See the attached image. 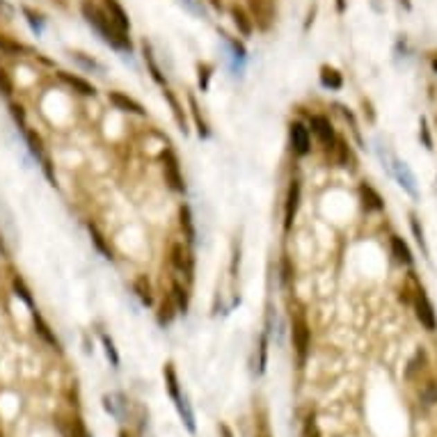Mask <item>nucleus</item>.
Instances as JSON below:
<instances>
[{"label":"nucleus","mask_w":437,"mask_h":437,"mask_svg":"<svg viewBox=\"0 0 437 437\" xmlns=\"http://www.w3.org/2000/svg\"><path fill=\"white\" fill-rule=\"evenodd\" d=\"M82 17H85L87 26L92 28L94 33L101 37V42L108 44L110 48H115L119 53H131L133 51L129 33H122V30L112 24L108 12H105L101 5L92 3V0H85V3H82Z\"/></svg>","instance_id":"obj_1"},{"label":"nucleus","mask_w":437,"mask_h":437,"mask_svg":"<svg viewBox=\"0 0 437 437\" xmlns=\"http://www.w3.org/2000/svg\"><path fill=\"white\" fill-rule=\"evenodd\" d=\"M108 99H110V103L115 105L117 110H122V112H129V115H138V117L147 115V110L142 108V105L135 101L133 96L124 94V92H108Z\"/></svg>","instance_id":"obj_12"},{"label":"nucleus","mask_w":437,"mask_h":437,"mask_svg":"<svg viewBox=\"0 0 437 437\" xmlns=\"http://www.w3.org/2000/svg\"><path fill=\"white\" fill-rule=\"evenodd\" d=\"M309 126H312V133L321 140L323 147H328V149L335 147L337 133H335L332 122H330V117H325V115H312V117H309Z\"/></svg>","instance_id":"obj_8"},{"label":"nucleus","mask_w":437,"mask_h":437,"mask_svg":"<svg viewBox=\"0 0 437 437\" xmlns=\"http://www.w3.org/2000/svg\"><path fill=\"white\" fill-rule=\"evenodd\" d=\"M291 341L298 355V366L303 368L309 355V346H312V328H309V321L303 309H293L291 312Z\"/></svg>","instance_id":"obj_3"},{"label":"nucleus","mask_w":437,"mask_h":437,"mask_svg":"<svg viewBox=\"0 0 437 437\" xmlns=\"http://www.w3.org/2000/svg\"><path fill=\"white\" fill-rule=\"evenodd\" d=\"M359 195H362V202H364V206H366L368 211H382V208H385V202H382L380 193L375 190L373 186L362 184V186H359Z\"/></svg>","instance_id":"obj_20"},{"label":"nucleus","mask_w":437,"mask_h":437,"mask_svg":"<svg viewBox=\"0 0 437 437\" xmlns=\"http://www.w3.org/2000/svg\"><path fill=\"white\" fill-rule=\"evenodd\" d=\"M289 135H291L293 152H296L298 156H307L309 152H312V135H309V129L305 124L293 122L291 129H289Z\"/></svg>","instance_id":"obj_11"},{"label":"nucleus","mask_w":437,"mask_h":437,"mask_svg":"<svg viewBox=\"0 0 437 437\" xmlns=\"http://www.w3.org/2000/svg\"><path fill=\"white\" fill-rule=\"evenodd\" d=\"M181 5L186 7L188 12L195 14V17H199V19H208V14H206V7H204V0H179Z\"/></svg>","instance_id":"obj_36"},{"label":"nucleus","mask_w":437,"mask_h":437,"mask_svg":"<svg viewBox=\"0 0 437 437\" xmlns=\"http://www.w3.org/2000/svg\"><path fill=\"white\" fill-rule=\"evenodd\" d=\"M410 227H412V233H414V238H417V243L419 247L424 250V257H428V247H426V238H424V229H421V224H419V217L410 213Z\"/></svg>","instance_id":"obj_35"},{"label":"nucleus","mask_w":437,"mask_h":437,"mask_svg":"<svg viewBox=\"0 0 437 437\" xmlns=\"http://www.w3.org/2000/svg\"><path fill=\"white\" fill-rule=\"evenodd\" d=\"M303 437H323L319 431V424H316V414L309 412L307 419H305V426H303Z\"/></svg>","instance_id":"obj_39"},{"label":"nucleus","mask_w":437,"mask_h":437,"mask_svg":"<svg viewBox=\"0 0 437 437\" xmlns=\"http://www.w3.org/2000/svg\"><path fill=\"white\" fill-rule=\"evenodd\" d=\"M389 243H391V254L396 257V261L405 263V266H412V252H410L408 243H405L401 236H391Z\"/></svg>","instance_id":"obj_25"},{"label":"nucleus","mask_w":437,"mask_h":437,"mask_svg":"<svg viewBox=\"0 0 437 437\" xmlns=\"http://www.w3.org/2000/svg\"><path fill=\"white\" fill-rule=\"evenodd\" d=\"M172 298H175L179 314H186L188 312V305H190V300H188V289L179 280L172 282Z\"/></svg>","instance_id":"obj_30"},{"label":"nucleus","mask_w":437,"mask_h":437,"mask_svg":"<svg viewBox=\"0 0 437 437\" xmlns=\"http://www.w3.org/2000/svg\"><path fill=\"white\" fill-rule=\"evenodd\" d=\"M161 163H163V172H165V181L175 193H186V181L184 175H181V165L179 158L172 149H165L161 154Z\"/></svg>","instance_id":"obj_6"},{"label":"nucleus","mask_w":437,"mask_h":437,"mask_svg":"<svg viewBox=\"0 0 437 437\" xmlns=\"http://www.w3.org/2000/svg\"><path fill=\"white\" fill-rule=\"evenodd\" d=\"M300 195H303V186H300V179H293L291 184H289V190H286V204H284V229L286 231L293 227V220H296V215H298Z\"/></svg>","instance_id":"obj_7"},{"label":"nucleus","mask_w":437,"mask_h":437,"mask_svg":"<svg viewBox=\"0 0 437 437\" xmlns=\"http://www.w3.org/2000/svg\"><path fill=\"white\" fill-rule=\"evenodd\" d=\"M266 364H268V332H263L259 337V362H257V373L259 375L266 371Z\"/></svg>","instance_id":"obj_34"},{"label":"nucleus","mask_w":437,"mask_h":437,"mask_svg":"<svg viewBox=\"0 0 437 437\" xmlns=\"http://www.w3.org/2000/svg\"><path fill=\"white\" fill-rule=\"evenodd\" d=\"M335 152H337V163L341 165V168H346V165H348V161H350V149H348V145H346L344 140H339L337 138V142H335Z\"/></svg>","instance_id":"obj_38"},{"label":"nucleus","mask_w":437,"mask_h":437,"mask_svg":"<svg viewBox=\"0 0 437 437\" xmlns=\"http://www.w3.org/2000/svg\"><path fill=\"white\" fill-rule=\"evenodd\" d=\"M163 375H165V387H168L170 391V398L175 401V408L179 412V417L181 421L186 424L188 428V433H197V426H195V414H193V408H190V403H188V398L186 394L181 391V382H179V375H177V368L172 362H168L163 368Z\"/></svg>","instance_id":"obj_2"},{"label":"nucleus","mask_w":437,"mask_h":437,"mask_svg":"<svg viewBox=\"0 0 437 437\" xmlns=\"http://www.w3.org/2000/svg\"><path fill=\"white\" fill-rule=\"evenodd\" d=\"M12 289H14V293H17V296L24 300V303L30 307V312H35V298H33V291L28 289V284H26V280L24 277H21L19 273H14L12 275Z\"/></svg>","instance_id":"obj_26"},{"label":"nucleus","mask_w":437,"mask_h":437,"mask_svg":"<svg viewBox=\"0 0 437 437\" xmlns=\"http://www.w3.org/2000/svg\"><path fill=\"white\" fill-rule=\"evenodd\" d=\"M133 291L135 296L140 298V303L145 307H152L154 305V286H152V280H149L147 275H138L133 282Z\"/></svg>","instance_id":"obj_18"},{"label":"nucleus","mask_w":437,"mask_h":437,"mask_svg":"<svg viewBox=\"0 0 437 437\" xmlns=\"http://www.w3.org/2000/svg\"><path fill=\"white\" fill-rule=\"evenodd\" d=\"M247 12L254 21V28L261 33H270L277 21V3L275 0H247Z\"/></svg>","instance_id":"obj_5"},{"label":"nucleus","mask_w":437,"mask_h":437,"mask_svg":"<svg viewBox=\"0 0 437 437\" xmlns=\"http://www.w3.org/2000/svg\"><path fill=\"white\" fill-rule=\"evenodd\" d=\"M197 71H199V87H202V89H208L211 66H208V64H199V66H197Z\"/></svg>","instance_id":"obj_43"},{"label":"nucleus","mask_w":437,"mask_h":437,"mask_svg":"<svg viewBox=\"0 0 437 437\" xmlns=\"http://www.w3.org/2000/svg\"><path fill=\"white\" fill-rule=\"evenodd\" d=\"M0 437H5V435H3V431H0Z\"/></svg>","instance_id":"obj_51"},{"label":"nucleus","mask_w":437,"mask_h":437,"mask_svg":"<svg viewBox=\"0 0 437 437\" xmlns=\"http://www.w3.org/2000/svg\"><path fill=\"white\" fill-rule=\"evenodd\" d=\"M410 282L414 284V293H412L414 314H417L419 323L428 330V332H435V330H437V314H435V307L431 303V298H428L426 289L417 282V277H414V275H410Z\"/></svg>","instance_id":"obj_4"},{"label":"nucleus","mask_w":437,"mask_h":437,"mask_svg":"<svg viewBox=\"0 0 437 437\" xmlns=\"http://www.w3.org/2000/svg\"><path fill=\"white\" fill-rule=\"evenodd\" d=\"M254 437H273V435H270L266 410H259V414H257V431H254Z\"/></svg>","instance_id":"obj_40"},{"label":"nucleus","mask_w":437,"mask_h":437,"mask_svg":"<svg viewBox=\"0 0 437 437\" xmlns=\"http://www.w3.org/2000/svg\"><path fill=\"white\" fill-rule=\"evenodd\" d=\"M71 60H73V62H78L80 66H85V69H89V71H99V73L105 71V66L101 62H96L94 57H89V55H85V53H80V51H73Z\"/></svg>","instance_id":"obj_31"},{"label":"nucleus","mask_w":437,"mask_h":437,"mask_svg":"<svg viewBox=\"0 0 437 437\" xmlns=\"http://www.w3.org/2000/svg\"><path fill=\"white\" fill-rule=\"evenodd\" d=\"M24 14H26V21H28V26L33 28V33H35V35H42V33H44V24H46V21H44V17H42V14L33 12V10H30V7H24Z\"/></svg>","instance_id":"obj_33"},{"label":"nucleus","mask_w":437,"mask_h":437,"mask_svg":"<svg viewBox=\"0 0 437 437\" xmlns=\"http://www.w3.org/2000/svg\"><path fill=\"white\" fill-rule=\"evenodd\" d=\"M394 172H396V179H398V184H401L405 190H408L412 197H417V188H414V177H412V172L410 168L405 163L401 161H394Z\"/></svg>","instance_id":"obj_23"},{"label":"nucleus","mask_w":437,"mask_h":437,"mask_svg":"<svg viewBox=\"0 0 437 437\" xmlns=\"http://www.w3.org/2000/svg\"><path fill=\"white\" fill-rule=\"evenodd\" d=\"M179 314V309H177V303H175V298H172V293H168V296L163 298V303H161V312H158V325H170L172 321H175V316Z\"/></svg>","instance_id":"obj_24"},{"label":"nucleus","mask_w":437,"mask_h":437,"mask_svg":"<svg viewBox=\"0 0 437 437\" xmlns=\"http://www.w3.org/2000/svg\"><path fill=\"white\" fill-rule=\"evenodd\" d=\"M57 76H60V80H62V82H66V85H69L73 92H78L82 96H94L96 94V87L92 85V82L85 80V78H80V76H76V73L60 71Z\"/></svg>","instance_id":"obj_15"},{"label":"nucleus","mask_w":437,"mask_h":437,"mask_svg":"<svg viewBox=\"0 0 437 437\" xmlns=\"http://www.w3.org/2000/svg\"><path fill=\"white\" fill-rule=\"evenodd\" d=\"M291 282V270H289V259H284V284Z\"/></svg>","instance_id":"obj_47"},{"label":"nucleus","mask_w":437,"mask_h":437,"mask_svg":"<svg viewBox=\"0 0 437 437\" xmlns=\"http://www.w3.org/2000/svg\"><path fill=\"white\" fill-rule=\"evenodd\" d=\"M421 140H424L426 149L431 152V149H433V138H431V131H428V122H426V119H421Z\"/></svg>","instance_id":"obj_44"},{"label":"nucleus","mask_w":437,"mask_h":437,"mask_svg":"<svg viewBox=\"0 0 437 437\" xmlns=\"http://www.w3.org/2000/svg\"><path fill=\"white\" fill-rule=\"evenodd\" d=\"M87 229H89V236H92V243H94V247H96V250H99V252L103 254V259H108V261H112V259H115V252H112L110 243H108V240H105L103 231L99 229V224H94V222H87Z\"/></svg>","instance_id":"obj_19"},{"label":"nucleus","mask_w":437,"mask_h":437,"mask_svg":"<svg viewBox=\"0 0 437 437\" xmlns=\"http://www.w3.org/2000/svg\"><path fill=\"white\" fill-rule=\"evenodd\" d=\"M119 437H131V435L126 433V431H119Z\"/></svg>","instance_id":"obj_50"},{"label":"nucleus","mask_w":437,"mask_h":437,"mask_svg":"<svg viewBox=\"0 0 437 437\" xmlns=\"http://www.w3.org/2000/svg\"><path fill=\"white\" fill-rule=\"evenodd\" d=\"M170 259H172V266H175L179 273H184L188 280H193V254L184 243H179V240L172 243Z\"/></svg>","instance_id":"obj_9"},{"label":"nucleus","mask_w":437,"mask_h":437,"mask_svg":"<svg viewBox=\"0 0 437 437\" xmlns=\"http://www.w3.org/2000/svg\"><path fill=\"white\" fill-rule=\"evenodd\" d=\"M165 89V99H168V103H170V108H172V115H175V119H177V124H179V129L184 131V133H188V119H186V112H184V108H181V103H179V99L175 96V92H172L170 87H163Z\"/></svg>","instance_id":"obj_22"},{"label":"nucleus","mask_w":437,"mask_h":437,"mask_svg":"<svg viewBox=\"0 0 437 437\" xmlns=\"http://www.w3.org/2000/svg\"><path fill=\"white\" fill-rule=\"evenodd\" d=\"M14 5L10 3V0H0V17H5V19H12L14 17Z\"/></svg>","instance_id":"obj_45"},{"label":"nucleus","mask_w":437,"mask_h":437,"mask_svg":"<svg viewBox=\"0 0 437 437\" xmlns=\"http://www.w3.org/2000/svg\"><path fill=\"white\" fill-rule=\"evenodd\" d=\"M142 55H145V64H147L149 73H152V78H154V80H156V82H158V85H161V87H168V78H165L163 69H161V66H158V62H156V55H154V51H152V46H149L147 42L142 44Z\"/></svg>","instance_id":"obj_17"},{"label":"nucleus","mask_w":437,"mask_h":437,"mask_svg":"<svg viewBox=\"0 0 437 437\" xmlns=\"http://www.w3.org/2000/svg\"><path fill=\"white\" fill-rule=\"evenodd\" d=\"M0 53H5V55H26V53H30V48L26 44L12 39V37L0 35Z\"/></svg>","instance_id":"obj_28"},{"label":"nucleus","mask_w":437,"mask_h":437,"mask_svg":"<svg viewBox=\"0 0 437 437\" xmlns=\"http://www.w3.org/2000/svg\"><path fill=\"white\" fill-rule=\"evenodd\" d=\"M0 92H3L5 96H12V92H14V82L10 78V73H7L3 66H0Z\"/></svg>","instance_id":"obj_41"},{"label":"nucleus","mask_w":437,"mask_h":437,"mask_svg":"<svg viewBox=\"0 0 437 437\" xmlns=\"http://www.w3.org/2000/svg\"><path fill=\"white\" fill-rule=\"evenodd\" d=\"M424 366H426V350H417V353H414V357L408 362L405 375H408V378H414V373L424 371Z\"/></svg>","instance_id":"obj_32"},{"label":"nucleus","mask_w":437,"mask_h":437,"mask_svg":"<svg viewBox=\"0 0 437 437\" xmlns=\"http://www.w3.org/2000/svg\"><path fill=\"white\" fill-rule=\"evenodd\" d=\"M208 3H211L213 10H222V0H208Z\"/></svg>","instance_id":"obj_48"},{"label":"nucleus","mask_w":437,"mask_h":437,"mask_svg":"<svg viewBox=\"0 0 437 437\" xmlns=\"http://www.w3.org/2000/svg\"><path fill=\"white\" fill-rule=\"evenodd\" d=\"M231 21H233V26H236V30L240 35L245 37H252L254 33V21L250 17V12H247V7L243 5H231Z\"/></svg>","instance_id":"obj_13"},{"label":"nucleus","mask_w":437,"mask_h":437,"mask_svg":"<svg viewBox=\"0 0 437 437\" xmlns=\"http://www.w3.org/2000/svg\"><path fill=\"white\" fill-rule=\"evenodd\" d=\"M103 10L108 12L110 21L115 24L122 33H129L131 30V21H129V14L124 12V7L117 3V0H103Z\"/></svg>","instance_id":"obj_14"},{"label":"nucleus","mask_w":437,"mask_h":437,"mask_svg":"<svg viewBox=\"0 0 437 437\" xmlns=\"http://www.w3.org/2000/svg\"><path fill=\"white\" fill-rule=\"evenodd\" d=\"M321 82H323V87H328V89H341L344 87V76L339 73L335 66H321Z\"/></svg>","instance_id":"obj_27"},{"label":"nucleus","mask_w":437,"mask_h":437,"mask_svg":"<svg viewBox=\"0 0 437 437\" xmlns=\"http://www.w3.org/2000/svg\"><path fill=\"white\" fill-rule=\"evenodd\" d=\"M421 396H424V401H426L428 405L437 403V382H435V380L428 382V385L424 387V391H421Z\"/></svg>","instance_id":"obj_42"},{"label":"nucleus","mask_w":437,"mask_h":437,"mask_svg":"<svg viewBox=\"0 0 437 437\" xmlns=\"http://www.w3.org/2000/svg\"><path fill=\"white\" fill-rule=\"evenodd\" d=\"M57 428H60V433H62V437H92L87 431L85 421L80 419V414H66V417L60 414Z\"/></svg>","instance_id":"obj_10"},{"label":"nucleus","mask_w":437,"mask_h":437,"mask_svg":"<svg viewBox=\"0 0 437 437\" xmlns=\"http://www.w3.org/2000/svg\"><path fill=\"white\" fill-rule=\"evenodd\" d=\"M188 103H190V115L195 119V126H197L199 138H208V124H206V119L202 117V110H199V105H197V99H195L193 94H188Z\"/></svg>","instance_id":"obj_29"},{"label":"nucleus","mask_w":437,"mask_h":437,"mask_svg":"<svg viewBox=\"0 0 437 437\" xmlns=\"http://www.w3.org/2000/svg\"><path fill=\"white\" fill-rule=\"evenodd\" d=\"M30 314H33V325H35V330H37V335H39V337L44 339V341H46V344L51 346V348L60 350V339H57L55 332L51 330L48 323L44 321V316H42L39 312H37V309H35V312H30Z\"/></svg>","instance_id":"obj_16"},{"label":"nucleus","mask_w":437,"mask_h":437,"mask_svg":"<svg viewBox=\"0 0 437 437\" xmlns=\"http://www.w3.org/2000/svg\"><path fill=\"white\" fill-rule=\"evenodd\" d=\"M433 69H435V73H437V53L433 55Z\"/></svg>","instance_id":"obj_49"},{"label":"nucleus","mask_w":437,"mask_h":437,"mask_svg":"<svg viewBox=\"0 0 437 437\" xmlns=\"http://www.w3.org/2000/svg\"><path fill=\"white\" fill-rule=\"evenodd\" d=\"M179 224H181V231H184V236L188 243H195V236H197V231H195V220H193V211L190 206H181L179 208Z\"/></svg>","instance_id":"obj_21"},{"label":"nucleus","mask_w":437,"mask_h":437,"mask_svg":"<svg viewBox=\"0 0 437 437\" xmlns=\"http://www.w3.org/2000/svg\"><path fill=\"white\" fill-rule=\"evenodd\" d=\"M217 433H220V437H233V431L227 426V424H220L217 426Z\"/></svg>","instance_id":"obj_46"},{"label":"nucleus","mask_w":437,"mask_h":437,"mask_svg":"<svg viewBox=\"0 0 437 437\" xmlns=\"http://www.w3.org/2000/svg\"><path fill=\"white\" fill-rule=\"evenodd\" d=\"M101 341H103V348H105V357L110 359V364L119 366V353L115 348V341H112L108 335H101Z\"/></svg>","instance_id":"obj_37"}]
</instances>
